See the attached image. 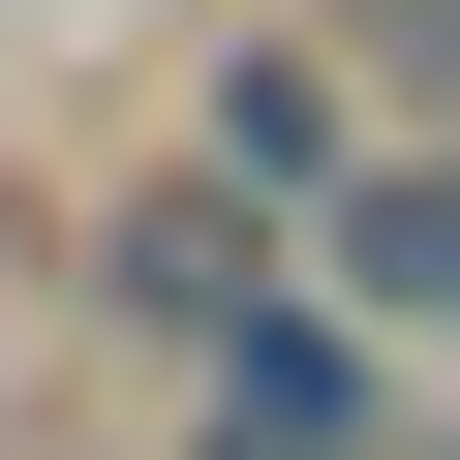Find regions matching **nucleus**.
<instances>
[{
  "instance_id": "1",
  "label": "nucleus",
  "mask_w": 460,
  "mask_h": 460,
  "mask_svg": "<svg viewBox=\"0 0 460 460\" xmlns=\"http://www.w3.org/2000/svg\"><path fill=\"white\" fill-rule=\"evenodd\" d=\"M338 429H368L338 338H246V368H215V460H338Z\"/></svg>"
},
{
  "instance_id": "2",
  "label": "nucleus",
  "mask_w": 460,
  "mask_h": 460,
  "mask_svg": "<svg viewBox=\"0 0 460 460\" xmlns=\"http://www.w3.org/2000/svg\"><path fill=\"white\" fill-rule=\"evenodd\" d=\"M368 277H429V307H460V184H368Z\"/></svg>"
}]
</instances>
